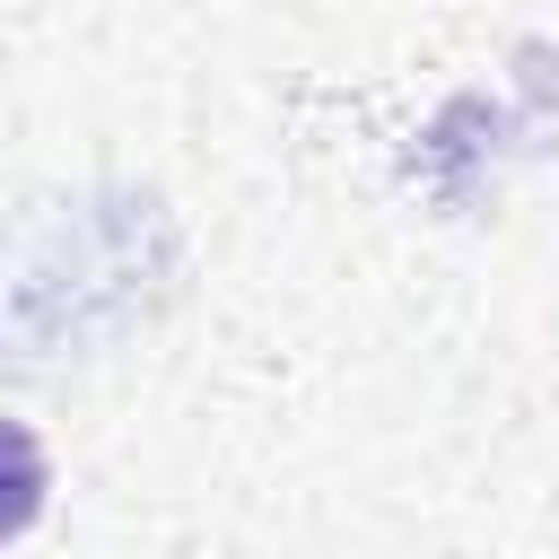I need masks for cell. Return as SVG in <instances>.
Masks as SVG:
<instances>
[{"label": "cell", "instance_id": "obj_1", "mask_svg": "<svg viewBox=\"0 0 559 559\" xmlns=\"http://www.w3.org/2000/svg\"><path fill=\"white\" fill-rule=\"evenodd\" d=\"M44 489H52L44 437H35L26 419H0V542H17V533L44 515Z\"/></svg>", "mask_w": 559, "mask_h": 559}]
</instances>
